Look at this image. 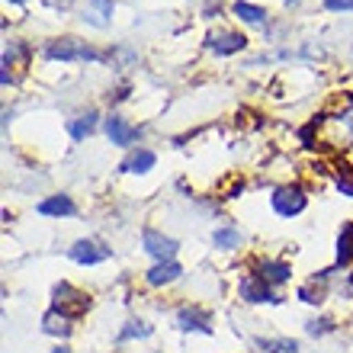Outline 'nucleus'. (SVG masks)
Listing matches in <instances>:
<instances>
[{
  "instance_id": "nucleus-9",
  "label": "nucleus",
  "mask_w": 353,
  "mask_h": 353,
  "mask_svg": "<svg viewBox=\"0 0 353 353\" xmlns=\"http://www.w3.org/2000/svg\"><path fill=\"white\" fill-rule=\"evenodd\" d=\"M112 10H116L112 0H87L84 19L90 23V26H97V29H106L110 26V19H112Z\"/></svg>"
},
{
  "instance_id": "nucleus-7",
  "label": "nucleus",
  "mask_w": 353,
  "mask_h": 353,
  "mask_svg": "<svg viewBox=\"0 0 353 353\" xmlns=\"http://www.w3.org/2000/svg\"><path fill=\"white\" fill-rule=\"evenodd\" d=\"M205 46L212 48L215 55H234V52H241L248 46V39L241 32H219V36H209L205 39Z\"/></svg>"
},
{
  "instance_id": "nucleus-18",
  "label": "nucleus",
  "mask_w": 353,
  "mask_h": 353,
  "mask_svg": "<svg viewBox=\"0 0 353 353\" xmlns=\"http://www.w3.org/2000/svg\"><path fill=\"white\" fill-rule=\"evenodd\" d=\"M232 10H234V17L244 19V23H251V26H263V23H267V10L254 7V3H244V0H238Z\"/></svg>"
},
{
  "instance_id": "nucleus-20",
  "label": "nucleus",
  "mask_w": 353,
  "mask_h": 353,
  "mask_svg": "<svg viewBox=\"0 0 353 353\" xmlns=\"http://www.w3.org/2000/svg\"><path fill=\"white\" fill-rule=\"evenodd\" d=\"M151 334V325H145V321H129V325L119 331V341L125 344V341H135V337H148Z\"/></svg>"
},
{
  "instance_id": "nucleus-8",
  "label": "nucleus",
  "mask_w": 353,
  "mask_h": 353,
  "mask_svg": "<svg viewBox=\"0 0 353 353\" xmlns=\"http://www.w3.org/2000/svg\"><path fill=\"white\" fill-rule=\"evenodd\" d=\"M106 135H110L112 145H132V141L139 139V129L129 125L122 116H110V119H106Z\"/></svg>"
},
{
  "instance_id": "nucleus-11",
  "label": "nucleus",
  "mask_w": 353,
  "mask_h": 353,
  "mask_svg": "<svg viewBox=\"0 0 353 353\" xmlns=\"http://www.w3.org/2000/svg\"><path fill=\"white\" fill-rule=\"evenodd\" d=\"M154 161H158V158H154V151H148V148H135V151L129 154V158H125V161L119 164V170H122V174H145V170L154 168Z\"/></svg>"
},
{
  "instance_id": "nucleus-14",
  "label": "nucleus",
  "mask_w": 353,
  "mask_h": 353,
  "mask_svg": "<svg viewBox=\"0 0 353 353\" xmlns=\"http://www.w3.org/2000/svg\"><path fill=\"white\" fill-rule=\"evenodd\" d=\"M257 276L267 279L270 286H279V283H286V279L292 276V270H289V263H283V261H263L261 270H257Z\"/></svg>"
},
{
  "instance_id": "nucleus-15",
  "label": "nucleus",
  "mask_w": 353,
  "mask_h": 353,
  "mask_svg": "<svg viewBox=\"0 0 353 353\" xmlns=\"http://www.w3.org/2000/svg\"><path fill=\"white\" fill-rule=\"evenodd\" d=\"M42 331H46V334H52V337H68V334H71V318L52 308V312L42 318Z\"/></svg>"
},
{
  "instance_id": "nucleus-13",
  "label": "nucleus",
  "mask_w": 353,
  "mask_h": 353,
  "mask_svg": "<svg viewBox=\"0 0 353 353\" xmlns=\"http://www.w3.org/2000/svg\"><path fill=\"white\" fill-rule=\"evenodd\" d=\"M39 212L42 215H74V199L71 196H65V193H58V196H48V199H42L39 203Z\"/></svg>"
},
{
  "instance_id": "nucleus-27",
  "label": "nucleus",
  "mask_w": 353,
  "mask_h": 353,
  "mask_svg": "<svg viewBox=\"0 0 353 353\" xmlns=\"http://www.w3.org/2000/svg\"><path fill=\"white\" fill-rule=\"evenodd\" d=\"M7 3H26V0H7Z\"/></svg>"
},
{
  "instance_id": "nucleus-16",
  "label": "nucleus",
  "mask_w": 353,
  "mask_h": 353,
  "mask_svg": "<svg viewBox=\"0 0 353 353\" xmlns=\"http://www.w3.org/2000/svg\"><path fill=\"white\" fill-rule=\"evenodd\" d=\"M97 119H100V116H97V110H87L84 116H77V119L68 125L71 139H74V141H84L87 135H93V129H97Z\"/></svg>"
},
{
  "instance_id": "nucleus-1",
  "label": "nucleus",
  "mask_w": 353,
  "mask_h": 353,
  "mask_svg": "<svg viewBox=\"0 0 353 353\" xmlns=\"http://www.w3.org/2000/svg\"><path fill=\"white\" fill-rule=\"evenodd\" d=\"M46 58L48 61H100V52L90 48L87 42L81 39H55V42H48L46 46Z\"/></svg>"
},
{
  "instance_id": "nucleus-24",
  "label": "nucleus",
  "mask_w": 353,
  "mask_h": 353,
  "mask_svg": "<svg viewBox=\"0 0 353 353\" xmlns=\"http://www.w3.org/2000/svg\"><path fill=\"white\" fill-rule=\"evenodd\" d=\"M325 7L341 13V10H353V0H325Z\"/></svg>"
},
{
  "instance_id": "nucleus-26",
  "label": "nucleus",
  "mask_w": 353,
  "mask_h": 353,
  "mask_svg": "<svg viewBox=\"0 0 353 353\" xmlns=\"http://www.w3.org/2000/svg\"><path fill=\"white\" fill-rule=\"evenodd\" d=\"M52 353H71V350H68V347H55V350H52Z\"/></svg>"
},
{
  "instance_id": "nucleus-17",
  "label": "nucleus",
  "mask_w": 353,
  "mask_h": 353,
  "mask_svg": "<svg viewBox=\"0 0 353 353\" xmlns=\"http://www.w3.org/2000/svg\"><path fill=\"white\" fill-rule=\"evenodd\" d=\"M353 261V222H344L337 238V267H347Z\"/></svg>"
},
{
  "instance_id": "nucleus-28",
  "label": "nucleus",
  "mask_w": 353,
  "mask_h": 353,
  "mask_svg": "<svg viewBox=\"0 0 353 353\" xmlns=\"http://www.w3.org/2000/svg\"><path fill=\"white\" fill-rule=\"evenodd\" d=\"M283 3H296V0H283Z\"/></svg>"
},
{
  "instance_id": "nucleus-2",
  "label": "nucleus",
  "mask_w": 353,
  "mask_h": 353,
  "mask_svg": "<svg viewBox=\"0 0 353 353\" xmlns=\"http://www.w3.org/2000/svg\"><path fill=\"white\" fill-rule=\"evenodd\" d=\"M52 296H55V312H61V315H68V318L84 315L87 308H90V299H87L84 292H77L71 283H58Z\"/></svg>"
},
{
  "instance_id": "nucleus-3",
  "label": "nucleus",
  "mask_w": 353,
  "mask_h": 353,
  "mask_svg": "<svg viewBox=\"0 0 353 353\" xmlns=\"http://www.w3.org/2000/svg\"><path fill=\"white\" fill-rule=\"evenodd\" d=\"M273 209H276V215H283V219L299 215L305 209V190H302V186H279L276 193H273Z\"/></svg>"
},
{
  "instance_id": "nucleus-25",
  "label": "nucleus",
  "mask_w": 353,
  "mask_h": 353,
  "mask_svg": "<svg viewBox=\"0 0 353 353\" xmlns=\"http://www.w3.org/2000/svg\"><path fill=\"white\" fill-rule=\"evenodd\" d=\"M337 190L344 196H353V176H337Z\"/></svg>"
},
{
  "instance_id": "nucleus-12",
  "label": "nucleus",
  "mask_w": 353,
  "mask_h": 353,
  "mask_svg": "<svg viewBox=\"0 0 353 353\" xmlns=\"http://www.w3.org/2000/svg\"><path fill=\"white\" fill-rule=\"evenodd\" d=\"M180 273H183V270H180L176 261H164V263H154V267L145 273V279H148V286H168Z\"/></svg>"
},
{
  "instance_id": "nucleus-22",
  "label": "nucleus",
  "mask_w": 353,
  "mask_h": 353,
  "mask_svg": "<svg viewBox=\"0 0 353 353\" xmlns=\"http://www.w3.org/2000/svg\"><path fill=\"white\" fill-rule=\"evenodd\" d=\"M305 331L308 334H327V331H334V321H331V318H315V321H308L305 325Z\"/></svg>"
},
{
  "instance_id": "nucleus-4",
  "label": "nucleus",
  "mask_w": 353,
  "mask_h": 353,
  "mask_svg": "<svg viewBox=\"0 0 353 353\" xmlns=\"http://www.w3.org/2000/svg\"><path fill=\"white\" fill-rule=\"evenodd\" d=\"M141 244H145V251H148L158 263L174 261L176 248H180V244H176L174 238H164V234L154 232V228H145V234H141Z\"/></svg>"
},
{
  "instance_id": "nucleus-19",
  "label": "nucleus",
  "mask_w": 353,
  "mask_h": 353,
  "mask_svg": "<svg viewBox=\"0 0 353 353\" xmlns=\"http://www.w3.org/2000/svg\"><path fill=\"white\" fill-rule=\"evenodd\" d=\"M212 244L222 248V251H234V248L241 244V232H238V228H215Z\"/></svg>"
},
{
  "instance_id": "nucleus-29",
  "label": "nucleus",
  "mask_w": 353,
  "mask_h": 353,
  "mask_svg": "<svg viewBox=\"0 0 353 353\" xmlns=\"http://www.w3.org/2000/svg\"><path fill=\"white\" fill-rule=\"evenodd\" d=\"M350 283H353V273H350Z\"/></svg>"
},
{
  "instance_id": "nucleus-10",
  "label": "nucleus",
  "mask_w": 353,
  "mask_h": 353,
  "mask_svg": "<svg viewBox=\"0 0 353 353\" xmlns=\"http://www.w3.org/2000/svg\"><path fill=\"white\" fill-rule=\"evenodd\" d=\"M176 327H180V331H203V334H212L209 315L199 312V308H183V312L176 315Z\"/></svg>"
},
{
  "instance_id": "nucleus-6",
  "label": "nucleus",
  "mask_w": 353,
  "mask_h": 353,
  "mask_svg": "<svg viewBox=\"0 0 353 353\" xmlns=\"http://www.w3.org/2000/svg\"><path fill=\"white\" fill-rule=\"evenodd\" d=\"M68 254H71V261H74V263H84V267L103 263L106 257H110V251H106V248H100L97 241H77Z\"/></svg>"
},
{
  "instance_id": "nucleus-23",
  "label": "nucleus",
  "mask_w": 353,
  "mask_h": 353,
  "mask_svg": "<svg viewBox=\"0 0 353 353\" xmlns=\"http://www.w3.org/2000/svg\"><path fill=\"white\" fill-rule=\"evenodd\" d=\"M299 299H302V302H312V305H318V302H325V289L302 286V289H299Z\"/></svg>"
},
{
  "instance_id": "nucleus-21",
  "label": "nucleus",
  "mask_w": 353,
  "mask_h": 353,
  "mask_svg": "<svg viewBox=\"0 0 353 353\" xmlns=\"http://www.w3.org/2000/svg\"><path fill=\"white\" fill-rule=\"evenodd\" d=\"M261 347L267 353H299V344L289 341V337H283V341H261Z\"/></svg>"
},
{
  "instance_id": "nucleus-5",
  "label": "nucleus",
  "mask_w": 353,
  "mask_h": 353,
  "mask_svg": "<svg viewBox=\"0 0 353 353\" xmlns=\"http://www.w3.org/2000/svg\"><path fill=\"white\" fill-rule=\"evenodd\" d=\"M241 299L244 302H279L276 296H273V289H270L267 279H261L257 273H251V276L241 279Z\"/></svg>"
}]
</instances>
